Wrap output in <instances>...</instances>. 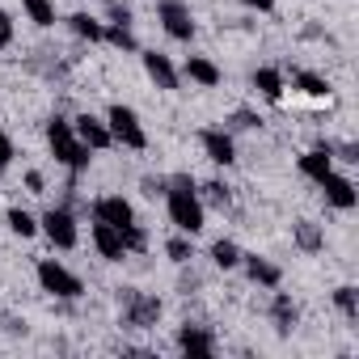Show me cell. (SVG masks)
<instances>
[{"mask_svg": "<svg viewBox=\"0 0 359 359\" xmlns=\"http://www.w3.org/2000/svg\"><path fill=\"white\" fill-rule=\"evenodd\" d=\"M106 22L110 26H131V5L127 0H106Z\"/></svg>", "mask_w": 359, "mask_h": 359, "instance_id": "obj_30", "label": "cell"}, {"mask_svg": "<svg viewBox=\"0 0 359 359\" xmlns=\"http://www.w3.org/2000/svg\"><path fill=\"white\" fill-rule=\"evenodd\" d=\"M102 43H110V47H118V51H140V43H135L131 26H110V22H106V30H102Z\"/></svg>", "mask_w": 359, "mask_h": 359, "instance_id": "obj_26", "label": "cell"}, {"mask_svg": "<svg viewBox=\"0 0 359 359\" xmlns=\"http://www.w3.org/2000/svg\"><path fill=\"white\" fill-rule=\"evenodd\" d=\"M13 156H18V152H13V140L0 131V177H5V169L13 165Z\"/></svg>", "mask_w": 359, "mask_h": 359, "instance_id": "obj_31", "label": "cell"}, {"mask_svg": "<svg viewBox=\"0 0 359 359\" xmlns=\"http://www.w3.org/2000/svg\"><path fill=\"white\" fill-rule=\"evenodd\" d=\"M271 292H275V287H271ZM296 317H300L296 300H292L287 292H275V300H271V321H275V330H279V334H292V330H296Z\"/></svg>", "mask_w": 359, "mask_h": 359, "instance_id": "obj_18", "label": "cell"}, {"mask_svg": "<svg viewBox=\"0 0 359 359\" xmlns=\"http://www.w3.org/2000/svg\"><path fill=\"white\" fill-rule=\"evenodd\" d=\"M5 47H9V43H5V39H0V51H5Z\"/></svg>", "mask_w": 359, "mask_h": 359, "instance_id": "obj_37", "label": "cell"}, {"mask_svg": "<svg viewBox=\"0 0 359 359\" xmlns=\"http://www.w3.org/2000/svg\"><path fill=\"white\" fill-rule=\"evenodd\" d=\"M26 187H30V195H47V177H43L39 169H30V173H26Z\"/></svg>", "mask_w": 359, "mask_h": 359, "instance_id": "obj_32", "label": "cell"}, {"mask_svg": "<svg viewBox=\"0 0 359 359\" xmlns=\"http://www.w3.org/2000/svg\"><path fill=\"white\" fill-rule=\"evenodd\" d=\"M5 220H9V229H13V237H22V241H30V237H39V220L26 212V208H9L5 212Z\"/></svg>", "mask_w": 359, "mask_h": 359, "instance_id": "obj_22", "label": "cell"}, {"mask_svg": "<svg viewBox=\"0 0 359 359\" xmlns=\"http://www.w3.org/2000/svg\"><path fill=\"white\" fill-rule=\"evenodd\" d=\"M199 144H203V152H208V161L212 165H233L237 161V144H233V135L224 131V127H203L199 131Z\"/></svg>", "mask_w": 359, "mask_h": 359, "instance_id": "obj_10", "label": "cell"}, {"mask_svg": "<svg viewBox=\"0 0 359 359\" xmlns=\"http://www.w3.org/2000/svg\"><path fill=\"white\" fill-rule=\"evenodd\" d=\"M68 30H72L76 39H85V43H102L106 22H97L93 13H72V18H68Z\"/></svg>", "mask_w": 359, "mask_h": 359, "instance_id": "obj_20", "label": "cell"}, {"mask_svg": "<svg viewBox=\"0 0 359 359\" xmlns=\"http://www.w3.org/2000/svg\"><path fill=\"white\" fill-rule=\"evenodd\" d=\"M22 9L34 26H43V30L55 26V0H22Z\"/></svg>", "mask_w": 359, "mask_h": 359, "instance_id": "obj_25", "label": "cell"}, {"mask_svg": "<svg viewBox=\"0 0 359 359\" xmlns=\"http://www.w3.org/2000/svg\"><path fill=\"white\" fill-rule=\"evenodd\" d=\"M89 237H93V250H97V254H102L106 262H123V258H127V241H123V229H114V224H102V220H93Z\"/></svg>", "mask_w": 359, "mask_h": 359, "instance_id": "obj_12", "label": "cell"}, {"mask_svg": "<svg viewBox=\"0 0 359 359\" xmlns=\"http://www.w3.org/2000/svg\"><path fill=\"white\" fill-rule=\"evenodd\" d=\"M212 262H216L220 271H237V266H241V245L229 241V237H220V241L212 245Z\"/></svg>", "mask_w": 359, "mask_h": 359, "instance_id": "obj_23", "label": "cell"}, {"mask_svg": "<svg viewBox=\"0 0 359 359\" xmlns=\"http://www.w3.org/2000/svg\"><path fill=\"white\" fill-rule=\"evenodd\" d=\"M182 72H187V81H195L199 89H216V85L224 81V72H220V64H216V60H208V55H191Z\"/></svg>", "mask_w": 359, "mask_h": 359, "instance_id": "obj_16", "label": "cell"}, {"mask_svg": "<svg viewBox=\"0 0 359 359\" xmlns=\"http://www.w3.org/2000/svg\"><path fill=\"white\" fill-rule=\"evenodd\" d=\"M165 254H169V262H177V266L191 262V254H195V250H191V237H187V233L169 237V241H165Z\"/></svg>", "mask_w": 359, "mask_h": 359, "instance_id": "obj_28", "label": "cell"}, {"mask_svg": "<svg viewBox=\"0 0 359 359\" xmlns=\"http://www.w3.org/2000/svg\"><path fill=\"white\" fill-rule=\"evenodd\" d=\"M106 127H110L114 144H123V148H131V152H144V148H148V131H144V123H140V114H135L131 106L114 102V106L106 110Z\"/></svg>", "mask_w": 359, "mask_h": 359, "instance_id": "obj_3", "label": "cell"}, {"mask_svg": "<svg viewBox=\"0 0 359 359\" xmlns=\"http://www.w3.org/2000/svg\"><path fill=\"white\" fill-rule=\"evenodd\" d=\"M39 233L55 245V250H76V241H81V229H76V216L68 212V208H51V212H43V220H39Z\"/></svg>", "mask_w": 359, "mask_h": 359, "instance_id": "obj_6", "label": "cell"}, {"mask_svg": "<svg viewBox=\"0 0 359 359\" xmlns=\"http://www.w3.org/2000/svg\"><path fill=\"white\" fill-rule=\"evenodd\" d=\"M156 22L173 43H191L195 39V18L187 0H156Z\"/></svg>", "mask_w": 359, "mask_h": 359, "instance_id": "obj_5", "label": "cell"}, {"mask_svg": "<svg viewBox=\"0 0 359 359\" xmlns=\"http://www.w3.org/2000/svg\"><path fill=\"white\" fill-rule=\"evenodd\" d=\"M241 266H245L250 283H258V287H279L283 283V271L271 258H262V254H241Z\"/></svg>", "mask_w": 359, "mask_h": 359, "instance_id": "obj_15", "label": "cell"}, {"mask_svg": "<svg viewBox=\"0 0 359 359\" xmlns=\"http://www.w3.org/2000/svg\"><path fill=\"white\" fill-rule=\"evenodd\" d=\"M177 351L182 355H216V338H212V330H203V325H177Z\"/></svg>", "mask_w": 359, "mask_h": 359, "instance_id": "obj_14", "label": "cell"}, {"mask_svg": "<svg viewBox=\"0 0 359 359\" xmlns=\"http://www.w3.org/2000/svg\"><path fill=\"white\" fill-rule=\"evenodd\" d=\"M161 321V300L148 296V292H135V287H123V325L131 330H148Z\"/></svg>", "mask_w": 359, "mask_h": 359, "instance_id": "obj_7", "label": "cell"}, {"mask_svg": "<svg viewBox=\"0 0 359 359\" xmlns=\"http://www.w3.org/2000/svg\"><path fill=\"white\" fill-rule=\"evenodd\" d=\"M72 127H76V135H81V144H89L93 152H106V148H114V135H110V127H106V118H97V114H76L72 118Z\"/></svg>", "mask_w": 359, "mask_h": 359, "instance_id": "obj_11", "label": "cell"}, {"mask_svg": "<svg viewBox=\"0 0 359 359\" xmlns=\"http://www.w3.org/2000/svg\"><path fill=\"white\" fill-rule=\"evenodd\" d=\"M334 304H338V313H342L346 321H355V317H359V292H355L351 283L334 287Z\"/></svg>", "mask_w": 359, "mask_h": 359, "instance_id": "obj_27", "label": "cell"}, {"mask_svg": "<svg viewBox=\"0 0 359 359\" xmlns=\"http://www.w3.org/2000/svg\"><path fill=\"white\" fill-rule=\"evenodd\" d=\"M165 212H169V224L187 237H199L203 233V220H208V208L199 199V187L195 177L177 173V177H165Z\"/></svg>", "mask_w": 359, "mask_h": 359, "instance_id": "obj_1", "label": "cell"}, {"mask_svg": "<svg viewBox=\"0 0 359 359\" xmlns=\"http://www.w3.org/2000/svg\"><path fill=\"white\" fill-rule=\"evenodd\" d=\"M317 187H321L325 203H330V208H338V212H351V208L359 203V191H355V182H351L346 173H338V169H330V173L321 177Z\"/></svg>", "mask_w": 359, "mask_h": 359, "instance_id": "obj_8", "label": "cell"}, {"mask_svg": "<svg viewBox=\"0 0 359 359\" xmlns=\"http://www.w3.org/2000/svg\"><path fill=\"white\" fill-rule=\"evenodd\" d=\"M47 148L55 152V161L76 177V173H85L89 169V161H93V148L89 144H81V135H76V127H72V118H51L47 123Z\"/></svg>", "mask_w": 359, "mask_h": 359, "instance_id": "obj_2", "label": "cell"}, {"mask_svg": "<svg viewBox=\"0 0 359 359\" xmlns=\"http://www.w3.org/2000/svg\"><path fill=\"white\" fill-rule=\"evenodd\" d=\"M199 199H203V203H212V208H229V199H233V195H229V187H224V182H208V187L199 191Z\"/></svg>", "mask_w": 359, "mask_h": 359, "instance_id": "obj_29", "label": "cell"}, {"mask_svg": "<svg viewBox=\"0 0 359 359\" xmlns=\"http://www.w3.org/2000/svg\"><path fill=\"white\" fill-rule=\"evenodd\" d=\"M140 60H144V72H148V81H152L156 89L173 93L177 85H182V72L173 68V60H169V55H161V51H140Z\"/></svg>", "mask_w": 359, "mask_h": 359, "instance_id": "obj_9", "label": "cell"}, {"mask_svg": "<svg viewBox=\"0 0 359 359\" xmlns=\"http://www.w3.org/2000/svg\"><path fill=\"white\" fill-rule=\"evenodd\" d=\"M144 195H148V199L165 195V177H144Z\"/></svg>", "mask_w": 359, "mask_h": 359, "instance_id": "obj_33", "label": "cell"}, {"mask_svg": "<svg viewBox=\"0 0 359 359\" xmlns=\"http://www.w3.org/2000/svg\"><path fill=\"white\" fill-rule=\"evenodd\" d=\"M34 275H39V287H43L47 296H55V300H76V296L85 292L81 275H72V271H68L64 262H55V258H39Z\"/></svg>", "mask_w": 359, "mask_h": 359, "instance_id": "obj_4", "label": "cell"}, {"mask_svg": "<svg viewBox=\"0 0 359 359\" xmlns=\"http://www.w3.org/2000/svg\"><path fill=\"white\" fill-rule=\"evenodd\" d=\"M0 39H5V43H13V18H9L5 9H0Z\"/></svg>", "mask_w": 359, "mask_h": 359, "instance_id": "obj_34", "label": "cell"}, {"mask_svg": "<svg viewBox=\"0 0 359 359\" xmlns=\"http://www.w3.org/2000/svg\"><path fill=\"white\" fill-rule=\"evenodd\" d=\"M258 123H262V118H254L250 110H237V114H233V127H258Z\"/></svg>", "mask_w": 359, "mask_h": 359, "instance_id": "obj_35", "label": "cell"}, {"mask_svg": "<svg viewBox=\"0 0 359 359\" xmlns=\"http://www.w3.org/2000/svg\"><path fill=\"white\" fill-rule=\"evenodd\" d=\"M93 220L114 224V229H127V224H135V208H131L123 195H102V199L93 203Z\"/></svg>", "mask_w": 359, "mask_h": 359, "instance_id": "obj_13", "label": "cell"}, {"mask_svg": "<svg viewBox=\"0 0 359 359\" xmlns=\"http://www.w3.org/2000/svg\"><path fill=\"white\" fill-rule=\"evenodd\" d=\"M292 237H296V250H304V254H321L325 250V233L313 220H296L292 224Z\"/></svg>", "mask_w": 359, "mask_h": 359, "instance_id": "obj_19", "label": "cell"}, {"mask_svg": "<svg viewBox=\"0 0 359 359\" xmlns=\"http://www.w3.org/2000/svg\"><path fill=\"white\" fill-rule=\"evenodd\" d=\"M254 89H258L266 102H279V97H283V72H279V68H258V72H254Z\"/></svg>", "mask_w": 359, "mask_h": 359, "instance_id": "obj_21", "label": "cell"}, {"mask_svg": "<svg viewBox=\"0 0 359 359\" xmlns=\"http://www.w3.org/2000/svg\"><path fill=\"white\" fill-rule=\"evenodd\" d=\"M245 9H258V13H271L275 9V0H241Z\"/></svg>", "mask_w": 359, "mask_h": 359, "instance_id": "obj_36", "label": "cell"}, {"mask_svg": "<svg viewBox=\"0 0 359 359\" xmlns=\"http://www.w3.org/2000/svg\"><path fill=\"white\" fill-rule=\"evenodd\" d=\"M330 169H334V148H330V144H317V148H309V152L300 156V173L309 177V182H321Z\"/></svg>", "mask_w": 359, "mask_h": 359, "instance_id": "obj_17", "label": "cell"}, {"mask_svg": "<svg viewBox=\"0 0 359 359\" xmlns=\"http://www.w3.org/2000/svg\"><path fill=\"white\" fill-rule=\"evenodd\" d=\"M292 85H296L304 97H330V81L317 76V72H292Z\"/></svg>", "mask_w": 359, "mask_h": 359, "instance_id": "obj_24", "label": "cell"}]
</instances>
